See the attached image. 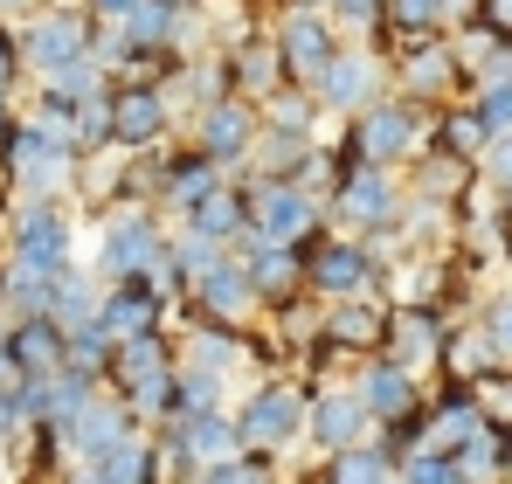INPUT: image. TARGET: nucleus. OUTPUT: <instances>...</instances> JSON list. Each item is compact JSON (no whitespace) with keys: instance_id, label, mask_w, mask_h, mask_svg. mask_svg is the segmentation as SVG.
<instances>
[{"instance_id":"31","label":"nucleus","mask_w":512,"mask_h":484,"mask_svg":"<svg viewBox=\"0 0 512 484\" xmlns=\"http://www.w3.org/2000/svg\"><path fill=\"white\" fill-rule=\"evenodd\" d=\"M485 374H499L492 339L478 332V319H450V339H443V367H436V381H464V388H478Z\"/></svg>"},{"instance_id":"30","label":"nucleus","mask_w":512,"mask_h":484,"mask_svg":"<svg viewBox=\"0 0 512 484\" xmlns=\"http://www.w3.org/2000/svg\"><path fill=\"white\" fill-rule=\"evenodd\" d=\"M7 346H14V381H42L63 367V325L56 319H7Z\"/></svg>"},{"instance_id":"36","label":"nucleus","mask_w":512,"mask_h":484,"mask_svg":"<svg viewBox=\"0 0 512 484\" xmlns=\"http://www.w3.org/2000/svg\"><path fill=\"white\" fill-rule=\"evenodd\" d=\"M42 298H49V277H42V270H21V263L0 256V312H7V319H35Z\"/></svg>"},{"instance_id":"42","label":"nucleus","mask_w":512,"mask_h":484,"mask_svg":"<svg viewBox=\"0 0 512 484\" xmlns=\"http://www.w3.org/2000/svg\"><path fill=\"white\" fill-rule=\"evenodd\" d=\"M49 90H56V97H70V104H84V97H104V90H111V77H104L90 56H77V63H63V70L49 77Z\"/></svg>"},{"instance_id":"39","label":"nucleus","mask_w":512,"mask_h":484,"mask_svg":"<svg viewBox=\"0 0 512 484\" xmlns=\"http://www.w3.org/2000/svg\"><path fill=\"white\" fill-rule=\"evenodd\" d=\"M284 180H298L305 194H319V201H326V194H333V180H340V153H333V139H319V146H312L305 160L291 166Z\"/></svg>"},{"instance_id":"25","label":"nucleus","mask_w":512,"mask_h":484,"mask_svg":"<svg viewBox=\"0 0 512 484\" xmlns=\"http://www.w3.org/2000/svg\"><path fill=\"white\" fill-rule=\"evenodd\" d=\"M222 63H229V90H236V97H250V104H263L270 90H284V63H277L270 28H250L243 42H229V49H222Z\"/></svg>"},{"instance_id":"1","label":"nucleus","mask_w":512,"mask_h":484,"mask_svg":"<svg viewBox=\"0 0 512 484\" xmlns=\"http://www.w3.org/2000/svg\"><path fill=\"white\" fill-rule=\"evenodd\" d=\"M333 139V153H340V166H402L416 160L429 146V104H416V97H402V90H381L367 111H353V118H340V132H326Z\"/></svg>"},{"instance_id":"46","label":"nucleus","mask_w":512,"mask_h":484,"mask_svg":"<svg viewBox=\"0 0 512 484\" xmlns=\"http://www.w3.org/2000/svg\"><path fill=\"white\" fill-rule=\"evenodd\" d=\"M77 7H84L90 21H125V14H132L139 0H77Z\"/></svg>"},{"instance_id":"13","label":"nucleus","mask_w":512,"mask_h":484,"mask_svg":"<svg viewBox=\"0 0 512 484\" xmlns=\"http://www.w3.org/2000/svg\"><path fill=\"white\" fill-rule=\"evenodd\" d=\"M305 90H312V104H319L326 118H353V111H367V104L388 90V56H381L374 42H340Z\"/></svg>"},{"instance_id":"12","label":"nucleus","mask_w":512,"mask_h":484,"mask_svg":"<svg viewBox=\"0 0 512 484\" xmlns=\"http://www.w3.org/2000/svg\"><path fill=\"white\" fill-rule=\"evenodd\" d=\"M381 56H388V90L416 97L429 111L450 104V97H464V70H457V56H450V35H402V42H388Z\"/></svg>"},{"instance_id":"50","label":"nucleus","mask_w":512,"mask_h":484,"mask_svg":"<svg viewBox=\"0 0 512 484\" xmlns=\"http://www.w3.org/2000/svg\"><path fill=\"white\" fill-rule=\"evenodd\" d=\"M0 208H7V201H0Z\"/></svg>"},{"instance_id":"2","label":"nucleus","mask_w":512,"mask_h":484,"mask_svg":"<svg viewBox=\"0 0 512 484\" xmlns=\"http://www.w3.org/2000/svg\"><path fill=\"white\" fill-rule=\"evenodd\" d=\"M229 422L243 436V450L291 464V450H305V374L298 367H270L229 402Z\"/></svg>"},{"instance_id":"22","label":"nucleus","mask_w":512,"mask_h":484,"mask_svg":"<svg viewBox=\"0 0 512 484\" xmlns=\"http://www.w3.org/2000/svg\"><path fill=\"white\" fill-rule=\"evenodd\" d=\"M346 381H353V395H360V408H367V422H374V429L402 422V415H409V408H423V395H429V381H416L409 367H395L388 353L353 360V367H346Z\"/></svg>"},{"instance_id":"44","label":"nucleus","mask_w":512,"mask_h":484,"mask_svg":"<svg viewBox=\"0 0 512 484\" xmlns=\"http://www.w3.org/2000/svg\"><path fill=\"white\" fill-rule=\"evenodd\" d=\"M21 429H28V422H21V402H14V381H0V450H7Z\"/></svg>"},{"instance_id":"16","label":"nucleus","mask_w":512,"mask_h":484,"mask_svg":"<svg viewBox=\"0 0 512 484\" xmlns=\"http://www.w3.org/2000/svg\"><path fill=\"white\" fill-rule=\"evenodd\" d=\"M367 436H374V422H367V408L353 395V381L346 374H312L305 381V450L333 457V450L367 443Z\"/></svg>"},{"instance_id":"29","label":"nucleus","mask_w":512,"mask_h":484,"mask_svg":"<svg viewBox=\"0 0 512 484\" xmlns=\"http://www.w3.org/2000/svg\"><path fill=\"white\" fill-rule=\"evenodd\" d=\"M464 14H471V0H388L381 28H374V49H388L402 35H450Z\"/></svg>"},{"instance_id":"3","label":"nucleus","mask_w":512,"mask_h":484,"mask_svg":"<svg viewBox=\"0 0 512 484\" xmlns=\"http://www.w3.org/2000/svg\"><path fill=\"white\" fill-rule=\"evenodd\" d=\"M167 215L160 208H139V201H111V208H97L84 215V236L90 249L77 263L97 270V284H118V277H153V263H160V249H167Z\"/></svg>"},{"instance_id":"34","label":"nucleus","mask_w":512,"mask_h":484,"mask_svg":"<svg viewBox=\"0 0 512 484\" xmlns=\"http://www.w3.org/2000/svg\"><path fill=\"white\" fill-rule=\"evenodd\" d=\"M319 464V478L326 484H388L395 478V457L367 436V443H346V450H333V457H312Z\"/></svg>"},{"instance_id":"10","label":"nucleus","mask_w":512,"mask_h":484,"mask_svg":"<svg viewBox=\"0 0 512 484\" xmlns=\"http://www.w3.org/2000/svg\"><path fill=\"white\" fill-rule=\"evenodd\" d=\"M305 291L319 305H333V298H381V256H374V242L340 236V229L312 236L305 242Z\"/></svg>"},{"instance_id":"26","label":"nucleus","mask_w":512,"mask_h":484,"mask_svg":"<svg viewBox=\"0 0 512 484\" xmlns=\"http://www.w3.org/2000/svg\"><path fill=\"white\" fill-rule=\"evenodd\" d=\"M243 256V270H250V284H256V298L263 305H277V298H298L305 291V249H291V242H243L236 249Z\"/></svg>"},{"instance_id":"5","label":"nucleus","mask_w":512,"mask_h":484,"mask_svg":"<svg viewBox=\"0 0 512 484\" xmlns=\"http://www.w3.org/2000/svg\"><path fill=\"white\" fill-rule=\"evenodd\" d=\"M7 263H21V270H42V277H56L63 263H77L84 256V208L77 201H7Z\"/></svg>"},{"instance_id":"6","label":"nucleus","mask_w":512,"mask_h":484,"mask_svg":"<svg viewBox=\"0 0 512 484\" xmlns=\"http://www.w3.org/2000/svg\"><path fill=\"white\" fill-rule=\"evenodd\" d=\"M319 139H326V111L312 104V90L284 83V90H270V97L256 104V146H250V166H243V173H291ZM229 180H236V173H229Z\"/></svg>"},{"instance_id":"28","label":"nucleus","mask_w":512,"mask_h":484,"mask_svg":"<svg viewBox=\"0 0 512 484\" xmlns=\"http://www.w3.org/2000/svg\"><path fill=\"white\" fill-rule=\"evenodd\" d=\"M125 429H146V422H139L132 408L118 402L111 388H97V395H90V408L77 415V422H70V429H63V450H70V464H77V457H97V450H111Z\"/></svg>"},{"instance_id":"4","label":"nucleus","mask_w":512,"mask_h":484,"mask_svg":"<svg viewBox=\"0 0 512 484\" xmlns=\"http://www.w3.org/2000/svg\"><path fill=\"white\" fill-rule=\"evenodd\" d=\"M70 180H77V153L42 125H28L14 104L0 132V201H70Z\"/></svg>"},{"instance_id":"9","label":"nucleus","mask_w":512,"mask_h":484,"mask_svg":"<svg viewBox=\"0 0 512 484\" xmlns=\"http://www.w3.org/2000/svg\"><path fill=\"white\" fill-rule=\"evenodd\" d=\"M173 360H180L173 332H139V339H118V346H111V367H104V388L132 408L146 429H153V422H160V402H167Z\"/></svg>"},{"instance_id":"19","label":"nucleus","mask_w":512,"mask_h":484,"mask_svg":"<svg viewBox=\"0 0 512 484\" xmlns=\"http://www.w3.org/2000/svg\"><path fill=\"white\" fill-rule=\"evenodd\" d=\"M450 305H388V325H381V353L395 367H409L416 381H436L443 367V339H450Z\"/></svg>"},{"instance_id":"40","label":"nucleus","mask_w":512,"mask_h":484,"mask_svg":"<svg viewBox=\"0 0 512 484\" xmlns=\"http://www.w3.org/2000/svg\"><path fill=\"white\" fill-rule=\"evenodd\" d=\"M395 478H402V484H471V478H464V464L443 457V450H416V457H402Z\"/></svg>"},{"instance_id":"7","label":"nucleus","mask_w":512,"mask_h":484,"mask_svg":"<svg viewBox=\"0 0 512 484\" xmlns=\"http://www.w3.org/2000/svg\"><path fill=\"white\" fill-rule=\"evenodd\" d=\"M402 201H409V187H402L395 166L353 160V166H340V180L326 194V229H340V236H395Z\"/></svg>"},{"instance_id":"17","label":"nucleus","mask_w":512,"mask_h":484,"mask_svg":"<svg viewBox=\"0 0 512 484\" xmlns=\"http://www.w3.org/2000/svg\"><path fill=\"white\" fill-rule=\"evenodd\" d=\"M167 139H180V111H173L167 83H111V146L153 153Z\"/></svg>"},{"instance_id":"27","label":"nucleus","mask_w":512,"mask_h":484,"mask_svg":"<svg viewBox=\"0 0 512 484\" xmlns=\"http://www.w3.org/2000/svg\"><path fill=\"white\" fill-rule=\"evenodd\" d=\"M402 187H409L416 201H443V208H457V201L478 187V166L457 160V153H436V146H423L416 160L402 166Z\"/></svg>"},{"instance_id":"35","label":"nucleus","mask_w":512,"mask_h":484,"mask_svg":"<svg viewBox=\"0 0 512 484\" xmlns=\"http://www.w3.org/2000/svg\"><path fill=\"white\" fill-rule=\"evenodd\" d=\"M111 332L97 319H84V325H70L63 332V367H77V374H90V381H104V367H111Z\"/></svg>"},{"instance_id":"48","label":"nucleus","mask_w":512,"mask_h":484,"mask_svg":"<svg viewBox=\"0 0 512 484\" xmlns=\"http://www.w3.org/2000/svg\"><path fill=\"white\" fill-rule=\"evenodd\" d=\"M0 484H14V464H7V450H0Z\"/></svg>"},{"instance_id":"11","label":"nucleus","mask_w":512,"mask_h":484,"mask_svg":"<svg viewBox=\"0 0 512 484\" xmlns=\"http://www.w3.org/2000/svg\"><path fill=\"white\" fill-rule=\"evenodd\" d=\"M263 28H270V42H277L284 83H298V90L319 77V63L346 42L340 28H333V14H326V7H305V0H277V7H263Z\"/></svg>"},{"instance_id":"15","label":"nucleus","mask_w":512,"mask_h":484,"mask_svg":"<svg viewBox=\"0 0 512 484\" xmlns=\"http://www.w3.org/2000/svg\"><path fill=\"white\" fill-rule=\"evenodd\" d=\"M180 139L201 146L222 173H243L250 166V146H256V104L236 97V90H222V97H208V104H194L180 118Z\"/></svg>"},{"instance_id":"43","label":"nucleus","mask_w":512,"mask_h":484,"mask_svg":"<svg viewBox=\"0 0 512 484\" xmlns=\"http://www.w3.org/2000/svg\"><path fill=\"white\" fill-rule=\"evenodd\" d=\"M21 90H28V70H21V42H14V28L0 21V104H21Z\"/></svg>"},{"instance_id":"49","label":"nucleus","mask_w":512,"mask_h":484,"mask_svg":"<svg viewBox=\"0 0 512 484\" xmlns=\"http://www.w3.org/2000/svg\"><path fill=\"white\" fill-rule=\"evenodd\" d=\"M388 484H402V478H388Z\"/></svg>"},{"instance_id":"41","label":"nucleus","mask_w":512,"mask_h":484,"mask_svg":"<svg viewBox=\"0 0 512 484\" xmlns=\"http://www.w3.org/2000/svg\"><path fill=\"white\" fill-rule=\"evenodd\" d=\"M381 7H388V0H326V14H333V28H340L346 42H374Z\"/></svg>"},{"instance_id":"21","label":"nucleus","mask_w":512,"mask_h":484,"mask_svg":"<svg viewBox=\"0 0 512 484\" xmlns=\"http://www.w3.org/2000/svg\"><path fill=\"white\" fill-rule=\"evenodd\" d=\"M229 173L208 160L201 146H187V139H167V146H153V208L167 215V222H180L208 187H222Z\"/></svg>"},{"instance_id":"18","label":"nucleus","mask_w":512,"mask_h":484,"mask_svg":"<svg viewBox=\"0 0 512 484\" xmlns=\"http://www.w3.org/2000/svg\"><path fill=\"white\" fill-rule=\"evenodd\" d=\"M180 312H194V319H215V325H243L250 332L263 319V298H256L250 270H243V256L236 249H222L194 284H187V298H180Z\"/></svg>"},{"instance_id":"45","label":"nucleus","mask_w":512,"mask_h":484,"mask_svg":"<svg viewBox=\"0 0 512 484\" xmlns=\"http://www.w3.org/2000/svg\"><path fill=\"white\" fill-rule=\"evenodd\" d=\"M471 14H478L485 28H499V35H512V0H471Z\"/></svg>"},{"instance_id":"32","label":"nucleus","mask_w":512,"mask_h":484,"mask_svg":"<svg viewBox=\"0 0 512 484\" xmlns=\"http://www.w3.org/2000/svg\"><path fill=\"white\" fill-rule=\"evenodd\" d=\"M97 270L90 263H63L56 277H49V298H42V319H56L63 332L70 325H84V319H97Z\"/></svg>"},{"instance_id":"24","label":"nucleus","mask_w":512,"mask_h":484,"mask_svg":"<svg viewBox=\"0 0 512 484\" xmlns=\"http://www.w3.org/2000/svg\"><path fill=\"white\" fill-rule=\"evenodd\" d=\"M180 236H201L215 242V249H243L250 242V201H243V180H222V187H208L180 222H173Z\"/></svg>"},{"instance_id":"33","label":"nucleus","mask_w":512,"mask_h":484,"mask_svg":"<svg viewBox=\"0 0 512 484\" xmlns=\"http://www.w3.org/2000/svg\"><path fill=\"white\" fill-rule=\"evenodd\" d=\"M429 146H436V153H457V160L478 166V153L492 146V132L478 125L471 97H450V104H436V111H429Z\"/></svg>"},{"instance_id":"23","label":"nucleus","mask_w":512,"mask_h":484,"mask_svg":"<svg viewBox=\"0 0 512 484\" xmlns=\"http://www.w3.org/2000/svg\"><path fill=\"white\" fill-rule=\"evenodd\" d=\"M56 484H167V478H160V464H153V429H125L111 450L63 464Z\"/></svg>"},{"instance_id":"38","label":"nucleus","mask_w":512,"mask_h":484,"mask_svg":"<svg viewBox=\"0 0 512 484\" xmlns=\"http://www.w3.org/2000/svg\"><path fill=\"white\" fill-rule=\"evenodd\" d=\"M464 97H471V111H478V125H485L492 139H506V132H512V77L506 83H471Z\"/></svg>"},{"instance_id":"37","label":"nucleus","mask_w":512,"mask_h":484,"mask_svg":"<svg viewBox=\"0 0 512 484\" xmlns=\"http://www.w3.org/2000/svg\"><path fill=\"white\" fill-rule=\"evenodd\" d=\"M194 484H284V464H270V457H256V450H236V457L208 464Z\"/></svg>"},{"instance_id":"8","label":"nucleus","mask_w":512,"mask_h":484,"mask_svg":"<svg viewBox=\"0 0 512 484\" xmlns=\"http://www.w3.org/2000/svg\"><path fill=\"white\" fill-rule=\"evenodd\" d=\"M236 180H243V201H250V236L256 242L305 249L312 236H326V201L305 194L298 180H284V173H236Z\"/></svg>"},{"instance_id":"14","label":"nucleus","mask_w":512,"mask_h":484,"mask_svg":"<svg viewBox=\"0 0 512 484\" xmlns=\"http://www.w3.org/2000/svg\"><path fill=\"white\" fill-rule=\"evenodd\" d=\"M14 42H21V70L28 83H49L63 63H77L90 49V14L77 0H49L42 14H28L21 28H14Z\"/></svg>"},{"instance_id":"47","label":"nucleus","mask_w":512,"mask_h":484,"mask_svg":"<svg viewBox=\"0 0 512 484\" xmlns=\"http://www.w3.org/2000/svg\"><path fill=\"white\" fill-rule=\"evenodd\" d=\"M42 7H49V0H0V21H7V28H21V21H28V14H42Z\"/></svg>"},{"instance_id":"20","label":"nucleus","mask_w":512,"mask_h":484,"mask_svg":"<svg viewBox=\"0 0 512 484\" xmlns=\"http://www.w3.org/2000/svg\"><path fill=\"white\" fill-rule=\"evenodd\" d=\"M97 325L111 339H139V332H173L180 325V298H167L153 277H118L97 291Z\"/></svg>"}]
</instances>
